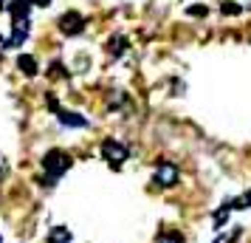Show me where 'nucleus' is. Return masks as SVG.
I'll list each match as a JSON object with an SVG mask.
<instances>
[{
    "label": "nucleus",
    "mask_w": 251,
    "mask_h": 243,
    "mask_svg": "<svg viewBox=\"0 0 251 243\" xmlns=\"http://www.w3.org/2000/svg\"><path fill=\"white\" fill-rule=\"evenodd\" d=\"M0 241H3V238H0Z\"/></svg>",
    "instance_id": "obj_19"
},
{
    "label": "nucleus",
    "mask_w": 251,
    "mask_h": 243,
    "mask_svg": "<svg viewBox=\"0 0 251 243\" xmlns=\"http://www.w3.org/2000/svg\"><path fill=\"white\" fill-rule=\"evenodd\" d=\"M51 77H65V68H62L59 62H54V65H51Z\"/></svg>",
    "instance_id": "obj_14"
},
{
    "label": "nucleus",
    "mask_w": 251,
    "mask_h": 243,
    "mask_svg": "<svg viewBox=\"0 0 251 243\" xmlns=\"http://www.w3.org/2000/svg\"><path fill=\"white\" fill-rule=\"evenodd\" d=\"M249 207H251V189H249V192H243L240 198H234V201H231V209H249Z\"/></svg>",
    "instance_id": "obj_11"
},
{
    "label": "nucleus",
    "mask_w": 251,
    "mask_h": 243,
    "mask_svg": "<svg viewBox=\"0 0 251 243\" xmlns=\"http://www.w3.org/2000/svg\"><path fill=\"white\" fill-rule=\"evenodd\" d=\"M102 156H104V162L110 164L113 170H122V164L127 162L130 150H127L125 141H119V139H104V141H102Z\"/></svg>",
    "instance_id": "obj_2"
},
{
    "label": "nucleus",
    "mask_w": 251,
    "mask_h": 243,
    "mask_svg": "<svg viewBox=\"0 0 251 243\" xmlns=\"http://www.w3.org/2000/svg\"><path fill=\"white\" fill-rule=\"evenodd\" d=\"M17 68L23 71L25 77H34L37 74V59L31 57V54H20V57H17Z\"/></svg>",
    "instance_id": "obj_7"
},
{
    "label": "nucleus",
    "mask_w": 251,
    "mask_h": 243,
    "mask_svg": "<svg viewBox=\"0 0 251 243\" xmlns=\"http://www.w3.org/2000/svg\"><path fill=\"white\" fill-rule=\"evenodd\" d=\"M186 14H189V17H206V14H209V9H206V6H189V9H186Z\"/></svg>",
    "instance_id": "obj_12"
},
{
    "label": "nucleus",
    "mask_w": 251,
    "mask_h": 243,
    "mask_svg": "<svg viewBox=\"0 0 251 243\" xmlns=\"http://www.w3.org/2000/svg\"><path fill=\"white\" fill-rule=\"evenodd\" d=\"M43 167H46L48 178H59L71 170V156L65 150H48L43 156Z\"/></svg>",
    "instance_id": "obj_1"
},
{
    "label": "nucleus",
    "mask_w": 251,
    "mask_h": 243,
    "mask_svg": "<svg viewBox=\"0 0 251 243\" xmlns=\"http://www.w3.org/2000/svg\"><path fill=\"white\" fill-rule=\"evenodd\" d=\"M125 37H113V40H110V43H107V48H110V54H116V57H122V54H125Z\"/></svg>",
    "instance_id": "obj_10"
},
{
    "label": "nucleus",
    "mask_w": 251,
    "mask_h": 243,
    "mask_svg": "<svg viewBox=\"0 0 251 243\" xmlns=\"http://www.w3.org/2000/svg\"><path fill=\"white\" fill-rule=\"evenodd\" d=\"M220 12H223V14H240V6H237V3H223V6H220Z\"/></svg>",
    "instance_id": "obj_13"
},
{
    "label": "nucleus",
    "mask_w": 251,
    "mask_h": 243,
    "mask_svg": "<svg viewBox=\"0 0 251 243\" xmlns=\"http://www.w3.org/2000/svg\"><path fill=\"white\" fill-rule=\"evenodd\" d=\"M155 243H183V235H181V232L167 229V232H161L158 238H155Z\"/></svg>",
    "instance_id": "obj_9"
},
{
    "label": "nucleus",
    "mask_w": 251,
    "mask_h": 243,
    "mask_svg": "<svg viewBox=\"0 0 251 243\" xmlns=\"http://www.w3.org/2000/svg\"><path fill=\"white\" fill-rule=\"evenodd\" d=\"M82 28H85V20H82L79 12H68L59 17V31L62 34H82Z\"/></svg>",
    "instance_id": "obj_4"
},
{
    "label": "nucleus",
    "mask_w": 251,
    "mask_h": 243,
    "mask_svg": "<svg viewBox=\"0 0 251 243\" xmlns=\"http://www.w3.org/2000/svg\"><path fill=\"white\" fill-rule=\"evenodd\" d=\"M46 102H48V108H51V110H59V102H57V96H48Z\"/></svg>",
    "instance_id": "obj_16"
},
{
    "label": "nucleus",
    "mask_w": 251,
    "mask_h": 243,
    "mask_svg": "<svg viewBox=\"0 0 251 243\" xmlns=\"http://www.w3.org/2000/svg\"><path fill=\"white\" fill-rule=\"evenodd\" d=\"M28 12H31V6H28L25 0H12V3H9L12 23H28Z\"/></svg>",
    "instance_id": "obj_5"
},
{
    "label": "nucleus",
    "mask_w": 251,
    "mask_h": 243,
    "mask_svg": "<svg viewBox=\"0 0 251 243\" xmlns=\"http://www.w3.org/2000/svg\"><path fill=\"white\" fill-rule=\"evenodd\" d=\"M57 116H59V122H62V125H68V128H85V125H88V119H85V116H79V113L57 110Z\"/></svg>",
    "instance_id": "obj_6"
},
{
    "label": "nucleus",
    "mask_w": 251,
    "mask_h": 243,
    "mask_svg": "<svg viewBox=\"0 0 251 243\" xmlns=\"http://www.w3.org/2000/svg\"><path fill=\"white\" fill-rule=\"evenodd\" d=\"M237 235H240V232L234 229V232H231V235H223V238H220V241H217V243H234V241H237Z\"/></svg>",
    "instance_id": "obj_15"
},
{
    "label": "nucleus",
    "mask_w": 251,
    "mask_h": 243,
    "mask_svg": "<svg viewBox=\"0 0 251 243\" xmlns=\"http://www.w3.org/2000/svg\"><path fill=\"white\" fill-rule=\"evenodd\" d=\"M48 243H71V229H65V226L48 229Z\"/></svg>",
    "instance_id": "obj_8"
},
{
    "label": "nucleus",
    "mask_w": 251,
    "mask_h": 243,
    "mask_svg": "<svg viewBox=\"0 0 251 243\" xmlns=\"http://www.w3.org/2000/svg\"><path fill=\"white\" fill-rule=\"evenodd\" d=\"M155 184L158 187H175L178 184V167L170 162H161L155 170Z\"/></svg>",
    "instance_id": "obj_3"
},
{
    "label": "nucleus",
    "mask_w": 251,
    "mask_h": 243,
    "mask_svg": "<svg viewBox=\"0 0 251 243\" xmlns=\"http://www.w3.org/2000/svg\"><path fill=\"white\" fill-rule=\"evenodd\" d=\"M0 9H3V0H0Z\"/></svg>",
    "instance_id": "obj_18"
},
{
    "label": "nucleus",
    "mask_w": 251,
    "mask_h": 243,
    "mask_svg": "<svg viewBox=\"0 0 251 243\" xmlns=\"http://www.w3.org/2000/svg\"><path fill=\"white\" fill-rule=\"evenodd\" d=\"M25 3H28V6H48L51 0H25Z\"/></svg>",
    "instance_id": "obj_17"
}]
</instances>
